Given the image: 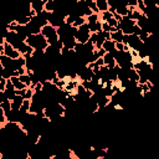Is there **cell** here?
Returning a JSON list of instances; mask_svg holds the SVG:
<instances>
[{
	"mask_svg": "<svg viewBox=\"0 0 159 159\" xmlns=\"http://www.w3.org/2000/svg\"><path fill=\"white\" fill-rule=\"evenodd\" d=\"M7 98H6V96H5V93H4V91H0V103H2L4 101H6Z\"/></svg>",
	"mask_w": 159,
	"mask_h": 159,
	"instance_id": "24",
	"label": "cell"
},
{
	"mask_svg": "<svg viewBox=\"0 0 159 159\" xmlns=\"http://www.w3.org/2000/svg\"><path fill=\"white\" fill-rule=\"evenodd\" d=\"M5 83H6V80L0 77V91H4L5 89Z\"/></svg>",
	"mask_w": 159,
	"mask_h": 159,
	"instance_id": "22",
	"label": "cell"
},
{
	"mask_svg": "<svg viewBox=\"0 0 159 159\" xmlns=\"http://www.w3.org/2000/svg\"><path fill=\"white\" fill-rule=\"evenodd\" d=\"M86 22V17L84 16H77V19L73 21V24L71 25V26H75V27H78V26H81L82 24H84Z\"/></svg>",
	"mask_w": 159,
	"mask_h": 159,
	"instance_id": "18",
	"label": "cell"
},
{
	"mask_svg": "<svg viewBox=\"0 0 159 159\" xmlns=\"http://www.w3.org/2000/svg\"><path fill=\"white\" fill-rule=\"evenodd\" d=\"M4 42H5V37L2 35H0V45H4Z\"/></svg>",
	"mask_w": 159,
	"mask_h": 159,
	"instance_id": "25",
	"label": "cell"
},
{
	"mask_svg": "<svg viewBox=\"0 0 159 159\" xmlns=\"http://www.w3.org/2000/svg\"><path fill=\"white\" fill-rule=\"evenodd\" d=\"M89 35H91L89 27H88V25L84 22V24H82L81 26L77 27V31H76V34H75L73 37H75L76 42L84 45L87 41H89Z\"/></svg>",
	"mask_w": 159,
	"mask_h": 159,
	"instance_id": "3",
	"label": "cell"
},
{
	"mask_svg": "<svg viewBox=\"0 0 159 159\" xmlns=\"http://www.w3.org/2000/svg\"><path fill=\"white\" fill-rule=\"evenodd\" d=\"M0 107L2 108V111H4L5 113H7L9 111H11V101H9V99L4 101L2 103H0Z\"/></svg>",
	"mask_w": 159,
	"mask_h": 159,
	"instance_id": "17",
	"label": "cell"
},
{
	"mask_svg": "<svg viewBox=\"0 0 159 159\" xmlns=\"http://www.w3.org/2000/svg\"><path fill=\"white\" fill-rule=\"evenodd\" d=\"M88 27H89V31L91 32H99V31H102V22L101 21H97L96 24L89 25Z\"/></svg>",
	"mask_w": 159,
	"mask_h": 159,
	"instance_id": "15",
	"label": "cell"
},
{
	"mask_svg": "<svg viewBox=\"0 0 159 159\" xmlns=\"http://www.w3.org/2000/svg\"><path fill=\"white\" fill-rule=\"evenodd\" d=\"M114 41H112V40H104V42H103V45H102V48L106 51V52H109V53H112V55H114V52L117 51L116 50V47H114Z\"/></svg>",
	"mask_w": 159,
	"mask_h": 159,
	"instance_id": "6",
	"label": "cell"
},
{
	"mask_svg": "<svg viewBox=\"0 0 159 159\" xmlns=\"http://www.w3.org/2000/svg\"><path fill=\"white\" fill-rule=\"evenodd\" d=\"M19 78H20V81L26 86V87H30L31 86V82H32V78L27 75V73H24V75H20L19 76Z\"/></svg>",
	"mask_w": 159,
	"mask_h": 159,
	"instance_id": "13",
	"label": "cell"
},
{
	"mask_svg": "<svg viewBox=\"0 0 159 159\" xmlns=\"http://www.w3.org/2000/svg\"><path fill=\"white\" fill-rule=\"evenodd\" d=\"M106 22H107V24H108L111 27H117V25H118V21H117V20H116L113 16H112L111 19H108Z\"/></svg>",
	"mask_w": 159,
	"mask_h": 159,
	"instance_id": "20",
	"label": "cell"
},
{
	"mask_svg": "<svg viewBox=\"0 0 159 159\" xmlns=\"http://www.w3.org/2000/svg\"><path fill=\"white\" fill-rule=\"evenodd\" d=\"M114 47H116L117 51H123L124 43H123V42H116V43H114Z\"/></svg>",
	"mask_w": 159,
	"mask_h": 159,
	"instance_id": "21",
	"label": "cell"
},
{
	"mask_svg": "<svg viewBox=\"0 0 159 159\" xmlns=\"http://www.w3.org/2000/svg\"><path fill=\"white\" fill-rule=\"evenodd\" d=\"M97 21H99V16H98V14H94V12H92L91 15H88V16H86V24L89 26V25H93V24H96Z\"/></svg>",
	"mask_w": 159,
	"mask_h": 159,
	"instance_id": "10",
	"label": "cell"
},
{
	"mask_svg": "<svg viewBox=\"0 0 159 159\" xmlns=\"http://www.w3.org/2000/svg\"><path fill=\"white\" fill-rule=\"evenodd\" d=\"M103 62H104V65L107 66V67H109V68H113L117 63H116V60H114V56L112 55V53H109V52H106L104 55H103Z\"/></svg>",
	"mask_w": 159,
	"mask_h": 159,
	"instance_id": "5",
	"label": "cell"
},
{
	"mask_svg": "<svg viewBox=\"0 0 159 159\" xmlns=\"http://www.w3.org/2000/svg\"><path fill=\"white\" fill-rule=\"evenodd\" d=\"M4 53V45H0V55Z\"/></svg>",
	"mask_w": 159,
	"mask_h": 159,
	"instance_id": "26",
	"label": "cell"
},
{
	"mask_svg": "<svg viewBox=\"0 0 159 159\" xmlns=\"http://www.w3.org/2000/svg\"><path fill=\"white\" fill-rule=\"evenodd\" d=\"M4 93H5V96H6V98H7L9 101H11V99L16 96V91H15L14 88H5V89H4Z\"/></svg>",
	"mask_w": 159,
	"mask_h": 159,
	"instance_id": "16",
	"label": "cell"
},
{
	"mask_svg": "<svg viewBox=\"0 0 159 159\" xmlns=\"http://www.w3.org/2000/svg\"><path fill=\"white\" fill-rule=\"evenodd\" d=\"M94 63H96L97 66H99V67L103 66V65H104V62H103V57H98V58L94 61Z\"/></svg>",
	"mask_w": 159,
	"mask_h": 159,
	"instance_id": "23",
	"label": "cell"
},
{
	"mask_svg": "<svg viewBox=\"0 0 159 159\" xmlns=\"http://www.w3.org/2000/svg\"><path fill=\"white\" fill-rule=\"evenodd\" d=\"M116 12H117V14H119L120 16H125V15H128L129 9H128V6H127V5L118 6V7H116Z\"/></svg>",
	"mask_w": 159,
	"mask_h": 159,
	"instance_id": "14",
	"label": "cell"
},
{
	"mask_svg": "<svg viewBox=\"0 0 159 159\" xmlns=\"http://www.w3.org/2000/svg\"><path fill=\"white\" fill-rule=\"evenodd\" d=\"M43 10L45 11H48V12H53L56 10V4L53 0H47L43 5Z\"/></svg>",
	"mask_w": 159,
	"mask_h": 159,
	"instance_id": "12",
	"label": "cell"
},
{
	"mask_svg": "<svg viewBox=\"0 0 159 159\" xmlns=\"http://www.w3.org/2000/svg\"><path fill=\"white\" fill-rule=\"evenodd\" d=\"M123 36H124V34H123L122 30H119V29H117L116 31L111 32V40L114 41V42H122Z\"/></svg>",
	"mask_w": 159,
	"mask_h": 159,
	"instance_id": "8",
	"label": "cell"
},
{
	"mask_svg": "<svg viewBox=\"0 0 159 159\" xmlns=\"http://www.w3.org/2000/svg\"><path fill=\"white\" fill-rule=\"evenodd\" d=\"M32 96H34V89L30 88V87H26V88H25V92H24V94H22V97H24L25 99H31Z\"/></svg>",
	"mask_w": 159,
	"mask_h": 159,
	"instance_id": "19",
	"label": "cell"
},
{
	"mask_svg": "<svg viewBox=\"0 0 159 159\" xmlns=\"http://www.w3.org/2000/svg\"><path fill=\"white\" fill-rule=\"evenodd\" d=\"M94 2H96V6L98 9V12H103V11L109 9V5H108L107 0H94Z\"/></svg>",
	"mask_w": 159,
	"mask_h": 159,
	"instance_id": "9",
	"label": "cell"
},
{
	"mask_svg": "<svg viewBox=\"0 0 159 159\" xmlns=\"http://www.w3.org/2000/svg\"><path fill=\"white\" fill-rule=\"evenodd\" d=\"M4 55H6V56H9L10 58H17V57H20V56H22L21 53H20V51H17L12 45H10L9 42H4Z\"/></svg>",
	"mask_w": 159,
	"mask_h": 159,
	"instance_id": "4",
	"label": "cell"
},
{
	"mask_svg": "<svg viewBox=\"0 0 159 159\" xmlns=\"http://www.w3.org/2000/svg\"><path fill=\"white\" fill-rule=\"evenodd\" d=\"M25 42L31 46L34 50H45L48 46V42L46 40V37L41 34H30L26 39Z\"/></svg>",
	"mask_w": 159,
	"mask_h": 159,
	"instance_id": "1",
	"label": "cell"
},
{
	"mask_svg": "<svg viewBox=\"0 0 159 159\" xmlns=\"http://www.w3.org/2000/svg\"><path fill=\"white\" fill-rule=\"evenodd\" d=\"M30 103H31V99H25V98H24L22 104H21L20 108H19V111H20L21 114H25V113L29 112V109H30Z\"/></svg>",
	"mask_w": 159,
	"mask_h": 159,
	"instance_id": "11",
	"label": "cell"
},
{
	"mask_svg": "<svg viewBox=\"0 0 159 159\" xmlns=\"http://www.w3.org/2000/svg\"><path fill=\"white\" fill-rule=\"evenodd\" d=\"M41 35H43L48 42V45H53L57 40H58V35H57V29L50 24H46L45 26L41 27V31H40Z\"/></svg>",
	"mask_w": 159,
	"mask_h": 159,
	"instance_id": "2",
	"label": "cell"
},
{
	"mask_svg": "<svg viewBox=\"0 0 159 159\" xmlns=\"http://www.w3.org/2000/svg\"><path fill=\"white\" fill-rule=\"evenodd\" d=\"M26 26H27L30 34H40V31H41V26H40L36 21H34L32 19H31V21H30Z\"/></svg>",
	"mask_w": 159,
	"mask_h": 159,
	"instance_id": "7",
	"label": "cell"
}]
</instances>
